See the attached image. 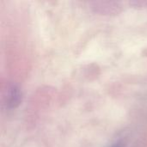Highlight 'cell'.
Listing matches in <instances>:
<instances>
[{
	"label": "cell",
	"mask_w": 147,
	"mask_h": 147,
	"mask_svg": "<svg viewBox=\"0 0 147 147\" xmlns=\"http://www.w3.org/2000/svg\"><path fill=\"white\" fill-rule=\"evenodd\" d=\"M115 147H120V146H115Z\"/></svg>",
	"instance_id": "cell-1"
}]
</instances>
